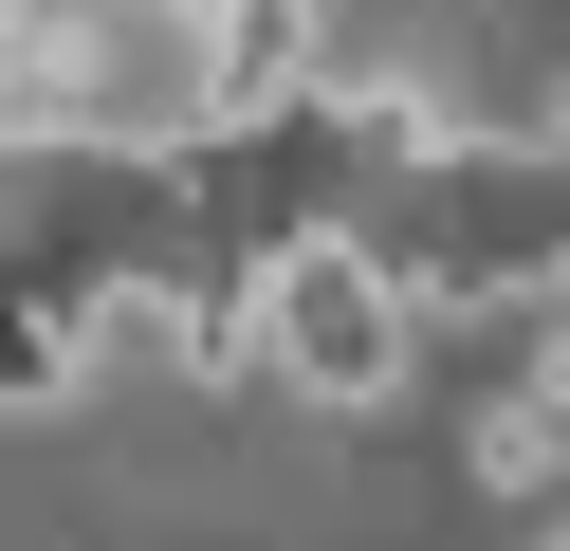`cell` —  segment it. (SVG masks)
<instances>
[{
    "label": "cell",
    "instance_id": "obj_1",
    "mask_svg": "<svg viewBox=\"0 0 570 551\" xmlns=\"http://www.w3.org/2000/svg\"><path fill=\"white\" fill-rule=\"evenodd\" d=\"M258 350H276V386H313V404H386L405 350H423L405 257H368L350 220H295V239L258 257Z\"/></svg>",
    "mask_w": 570,
    "mask_h": 551
},
{
    "label": "cell",
    "instance_id": "obj_2",
    "mask_svg": "<svg viewBox=\"0 0 570 551\" xmlns=\"http://www.w3.org/2000/svg\"><path fill=\"white\" fill-rule=\"evenodd\" d=\"M203 73H185V129H239V147H276L313 110V0H203Z\"/></svg>",
    "mask_w": 570,
    "mask_h": 551
},
{
    "label": "cell",
    "instance_id": "obj_3",
    "mask_svg": "<svg viewBox=\"0 0 570 551\" xmlns=\"http://www.w3.org/2000/svg\"><path fill=\"white\" fill-rule=\"evenodd\" d=\"M552 478H570V423H552L533 386H497V404H479V496H552Z\"/></svg>",
    "mask_w": 570,
    "mask_h": 551
},
{
    "label": "cell",
    "instance_id": "obj_4",
    "mask_svg": "<svg viewBox=\"0 0 570 551\" xmlns=\"http://www.w3.org/2000/svg\"><path fill=\"white\" fill-rule=\"evenodd\" d=\"M515 147H533V166H552V184H570V92H552V129H515Z\"/></svg>",
    "mask_w": 570,
    "mask_h": 551
},
{
    "label": "cell",
    "instance_id": "obj_5",
    "mask_svg": "<svg viewBox=\"0 0 570 551\" xmlns=\"http://www.w3.org/2000/svg\"><path fill=\"white\" fill-rule=\"evenodd\" d=\"M166 19H203V0H166Z\"/></svg>",
    "mask_w": 570,
    "mask_h": 551
}]
</instances>
